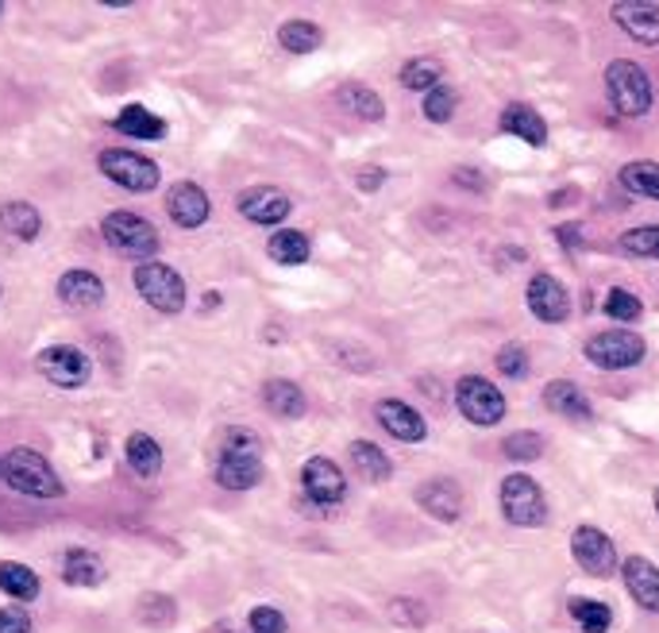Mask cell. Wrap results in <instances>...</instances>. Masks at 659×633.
I'll return each instance as SVG.
<instances>
[{
  "mask_svg": "<svg viewBox=\"0 0 659 633\" xmlns=\"http://www.w3.org/2000/svg\"><path fill=\"white\" fill-rule=\"evenodd\" d=\"M0 475H4V484L12 491L27 495V499H58L63 495V479L55 475V467L47 464V456L32 448H12L0 459Z\"/></svg>",
  "mask_w": 659,
  "mask_h": 633,
  "instance_id": "1",
  "label": "cell"
},
{
  "mask_svg": "<svg viewBox=\"0 0 659 633\" xmlns=\"http://www.w3.org/2000/svg\"><path fill=\"white\" fill-rule=\"evenodd\" d=\"M605 93H610V104L621 116H644V112L651 109V101H656L651 78L633 58H613V63L605 66Z\"/></svg>",
  "mask_w": 659,
  "mask_h": 633,
  "instance_id": "2",
  "label": "cell"
},
{
  "mask_svg": "<svg viewBox=\"0 0 659 633\" xmlns=\"http://www.w3.org/2000/svg\"><path fill=\"white\" fill-rule=\"evenodd\" d=\"M502 514L505 522L521 525V530H533V525L548 522V502H544V487L536 484L533 475H505L502 479Z\"/></svg>",
  "mask_w": 659,
  "mask_h": 633,
  "instance_id": "3",
  "label": "cell"
},
{
  "mask_svg": "<svg viewBox=\"0 0 659 633\" xmlns=\"http://www.w3.org/2000/svg\"><path fill=\"white\" fill-rule=\"evenodd\" d=\"M101 236L112 252L132 255V259H143V255L158 252V232L150 221H143L139 213H127V209H116V213L104 216Z\"/></svg>",
  "mask_w": 659,
  "mask_h": 633,
  "instance_id": "4",
  "label": "cell"
},
{
  "mask_svg": "<svg viewBox=\"0 0 659 633\" xmlns=\"http://www.w3.org/2000/svg\"><path fill=\"white\" fill-rule=\"evenodd\" d=\"M456 410L463 413L471 425L490 429L505 418V395L490 379H482V375H463V379L456 382Z\"/></svg>",
  "mask_w": 659,
  "mask_h": 633,
  "instance_id": "5",
  "label": "cell"
},
{
  "mask_svg": "<svg viewBox=\"0 0 659 633\" xmlns=\"http://www.w3.org/2000/svg\"><path fill=\"white\" fill-rule=\"evenodd\" d=\"M582 352H587L590 364L602 367V371H628V367H636L644 359L648 344L636 333H628V329H605V333L590 336Z\"/></svg>",
  "mask_w": 659,
  "mask_h": 633,
  "instance_id": "6",
  "label": "cell"
},
{
  "mask_svg": "<svg viewBox=\"0 0 659 633\" xmlns=\"http://www.w3.org/2000/svg\"><path fill=\"white\" fill-rule=\"evenodd\" d=\"M135 290L158 313H181L186 306V282L178 270L163 267V263H139L135 267Z\"/></svg>",
  "mask_w": 659,
  "mask_h": 633,
  "instance_id": "7",
  "label": "cell"
},
{
  "mask_svg": "<svg viewBox=\"0 0 659 633\" xmlns=\"http://www.w3.org/2000/svg\"><path fill=\"white\" fill-rule=\"evenodd\" d=\"M101 175L109 178V182L124 186V190L132 193H150L158 186V167L150 163V158L135 155V151H120V147H109L101 151Z\"/></svg>",
  "mask_w": 659,
  "mask_h": 633,
  "instance_id": "8",
  "label": "cell"
},
{
  "mask_svg": "<svg viewBox=\"0 0 659 633\" xmlns=\"http://www.w3.org/2000/svg\"><path fill=\"white\" fill-rule=\"evenodd\" d=\"M571 556L587 576H597V579H610L621 564L610 533H602L597 525H579V530L571 533Z\"/></svg>",
  "mask_w": 659,
  "mask_h": 633,
  "instance_id": "9",
  "label": "cell"
},
{
  "mask_svg": "<svg viewBox=\"0 0 659 633\" xmlns=\"http://www.w3.org/2000/svg\"><path fill=\"white\" fill-rule=\"evenodd\" d=\"M35 367H40L43 379L63 390H78L89 382V359L81 356L78 348H70V344H51V348H43Z\"/></svg>",
  "mask_w": 659,
  "mask_h": 633,
  "instance_id": "10",
  "label": "cell"
},
{
  "mask_svg": "<svg viewBox=\"0 0 659 633\" xmlns=\"http://www.w3.org/2000/svg\"><path fill=\"white\" fill-rule=\"evenodd\" d=\"M525 301L544 325H563L567 316H571V293H567V286L559 282L556 275H548V270L533 275V282H528L525 290Z\"/></svg>",
  "mask_w": 659,
  "mask_h": 633,
  "instance_id": "11",
  "label": "cell"
},
{
  "mask_svg": "<svg viewBox=\"0 0 659 633\" xmlns=\"http://www.w3.org/2000/svg\"><path fill=\"white\" fill-rule=\"evenodd\" d=\"M301 487H305L309 499L321 502V507H336V502H344V495H347V475L339 471L336 459L313 456V459H305V467H301Z\"/></svg>",
  "mask_w": 659,
  "mask_h": 633,
  "instance_id": "12",
  "label": "cell"
},
{
  "mask_svg": "<svg viewBox=\"0 0 659 633\" xmlns=\"http://www.w3.org/2000/svg\"><path fill=\"white\" fill-rule=\"evenodd\" d=\"M610 16L640 47H659V4H651V0H617Z\"/></svg>",
  "mask_w": 659,
  "mask_h": 633,
  "instance_id": "13",
  "label": "cell"
},
{
  "mask_svg": "<svg viewBox=\"0 0 659 633\" xmlns=\"http://www.w3.org/2000/svg\"><path fill=\"white\" fill-rule=\"evenodd\" d=\"M375 418L378 425L401 444H421L424 436H428V421L421 418V410H413V406L401 402V398H382V402L375 406Z\"/></svg>",
  "mask_w": 659,
  "mask_h": 633,
  "instance_id": "14",
  "label": "cell"
},
{
  "mask_svg": "<svg viewBox=\"0 0 659 633\" xmlns=\"http://www.w3.org/2000/svg\"><path fill=\"white\" fill-rule=\"evenodd\" d=\"M621 579H625V591L633 595L636 607H644L648 614H659V568L648 556H628L621 560Z\"/></svg>",
  "mask_w": 659,
  "mask_h": 633,
  "instance_id": "15",
  "label": "cell"
},
{
  "mask_svg": "<svg viewBox=\"0 0 659 633\" xmlns=\"http://www.w3.org/2000/svg\"><path fill=\"white\" fill-rule=\"evenodd\" d=\"M166 213L174 216V224H181V229L193 232L209 221L212 201L197 182H178V186H170V193H166Z\"/></svg>",
  "mask_w": 659,
  "mask_h": 633,
  "instance_id": "16",
  "label": "cell"
},
{
  "mask_svg": "<svg viewBox=\"0 0 659 633\" xmlns=\"http://www.w3.org/2000/svg\"><path fill=\"white\" fill-rule=\"evenodd\" d=\"M239 213L252 224H282L290 216V198H286L278 186H252V190L239 193Z\"/></svg>",
  "mask_w": 659,
  "mask_h": 633,
  "instance_id": "17",
  "label": "cell"
},
{
  "mask_svg": "<svg viewBox=\"0 0 659 633\" xmlns=\"http://www.w3.org/2000/svg\"><path fill=\"white\" fill-rule=\"evenodd\" d=\"M416 502L436 522H459V514H463V491H459L456 479H428L424 487H416Z\"/></svg>",
  "mask_w": 659,
  "mask_h": 633,
  "instance_id": "18",
  "label": "cell"
},
{
  "mask_svg": "<svg viewBox=\"0 0 659 633\" xmlns=\"http://www.w3.org/2000/svg\"><path fill=\"white\" fill-rule=\"evenodd\" d=\"M498 124H502V132L517 135V140L533 143V147H544V143H548V124H544L540 112H536L533 104H525V101L505 104Z\"/></svg>",
  "mask_w": 659,
  "mask_h": 633,
  "instance_id": "19",
  "label": "cell"
},
{
  "mask_svg": "<svg viewBox=\"0 0 659 633\" xmlns=\"http://www.w3.org/2000/svg\"><path fill=\"white\" fill-rule=\"evenodd\" d=\"M58 298L70 309H97L104 301V286L93 270H66L58 278Z\"/></svg>",
  "mask_w": 659,
  "mask_h": 633,
  "instance_id": "20",
  "label": "cell"
},
{
  "mask_svg": "<svg viewBox=\"0 0 659 633\" xmlns=\"http://www.w3.org/2000/svg\"><path fill=\"white\" fill-rule=\"evenodd\" d=\"M259 479H263L259 456H228V452H220L216 484L224 487V491H252Z\"/></svg>",
  "mask_w": 659,
  "mask_h": 633,
  "instance_id": "21",
  "label": "cell"
},
{
  "mask_svg": "<svg viewBox=\"0 0 659 633\" xmlns=\"http://www.w3.org/2000/svg\"><path fill=\"white\" fill-rule=\"evenodd\" d=\"M40 232H43V216L35 206H27V201L0 206V236L16 240V244H32Z\"/></svg>",
  "mask_w": 659,
  "mask_h": 633,
  "instance_id": "22",
  "label": "cell"
},
{
  "mask_svg": "<svg viewBox=\"0 0 659 633\" xmlns=\"http://www.w3.org/2000/svg\"><path fill=\"white\" fill-rule=\"evenodd\" d=\"M544 406H548L551 413H559V418H574V421L590 418V398L567 379H551L548 387H544Z\"/></svg>",
  "mask_w": 659,
  "mask_h": 633,
  "instance_id": "23",
  "label": "cell"
},
{
  "mask_svg": "<svg viewBox=\"0 0 659 633\" xmlns=\"http://www.w3.org/2000/svg\"><path fill=\"white\" fill-rule=\"evenodd\" d=\"M263 402H267V410L278 413V418H301V413H305V390L290 379H267Z\"/></svg>",
  "mask_w": 659,
  "mask_h": 633,
  "instance_id": "24",
  "label": "cell"
},
{
  "mask_svg": "<svg viewBox=\"0 0 659 633\" xmlns=\"http://www.w3.org/2000/svg\"><path fill=\"white\" fill-rule=\"evenodd\" d=\"M116 124V132L132 135V140H163L166 135V120L155 116L150 109H143V104H127V109H120V116L112 120Z\"/></svg>",
  "mask_w": 659,
  "mask_h": 633,
  "instance_id": "25",
  "label": "cell"
},
{
  "mask_svg": "<svg viewBox=\"0 0 659 633\" xmlns=\"http://www.w3.org/2000/svg\"><path fill=\"white\" fill-rule=\"evenodd\" d=\"M617 182L625 186L628 193H636V198L659 201V163H651V158L625 163V167H621V175H617Z\"/></svg>",
  "mask_w": 659,
  "mask_h": 633,
  "instance_id": "26",
  "label": "cell"
},
{
  "mask_svg": "<svg viewBox=\"0 0 659 633\" xmlns=\"http://www.w3.org/2000/svg\"><path fill=\"white\" fill-rule=\"evenodd\" d=\"M63 579L74 587H93L104 579V564L97 553H89V548H70V553L63 556Z\"/></svg>",
  "mask_w": 659,
  "mask_h": 633,
  "instance_id": "27",
  "label": "cell"
},
{
  "mask_svg": "<svg viewBox=\"0 0 659 633\" xmlns=\"http://www.w3.org/2000/svg\"><path fill=\"white\" fill-rule=\"evenodd\" d=\"M267 255L275 263H282V267H301V263H309V255H313V247H309V236L298 229H282L270 236L267 244Z\"/></svg>",
  "mask_w": 659,
  "mask_h": 633,
  "instance_id": "28",
  "label": "cell"
},
{
  "mask_svg": "<svg viewBox=\"0 0 659 633\" xmlns=\"http://www.w3.org/2000/svg\"><path fill=\"white\" fill-rule=\"evenodd\" d=\"M336 101L344 104L347 112H355L359 120H382L386 116L382 97H378L370 86H362V81H347V86H339Z\"/></svg>",
  "mask_w": 659,
  "mask_h": 633,
  "instance_id": "29",
  "label": "cell"
},
{
  "mask_svg": "<svg viewBox=\"0 0 659 633\" xmlns=\"http://www.w3.org/2000/svg\"><path fill=\"white\" fill-rule=\"evenodd\" d=\"M124 452H127V464H132L135 475H143V479H150V475L163 471V448H158L155 436L132 433V436H127V444H124Z\"/></svg>",
  "mask_w": 659,
  "mask_h": 633,
  "instance_id": "30",
  "label": "cell"
},
{
  "mask_svg": "<svg viewBox=\"0 0 659 633\" xmlns=\"http://www.w3.org/2000/svg\"><path fill=\"white\" fill-rule=\"evenodd\" d=\"M278 43H282L290 55H313L324 43V32L313 20H286V24L278 27Z\"/></svg>",
  "mask_w": 659,
  "mask_h": 633,
  "instance_id": "31",
  "label": "cell"
},
{
  "mask_svg": "<svg viewBox=\"0 0 659 633\" xmlns=\"http://www.w3.org/2000/svg\"><path fill=\"white\" fill-rule=\"evenodd\" d=\"M0 591L12 595V599H20V602H32V599H40V576H35L27 564L4 560L0 564Z\"/></svg>",
  "mask_w": 659,
  "mask_h": 633,
  "instance_id": "32",
  "label": "cell"
},
{
  "mask_svg": "<svg viewBox=\"0 0 659 633\" xmlns=\"http://www.w3.org/2000/svg\"><path fill=\"white\" fill-rule=\"evenodd\" d=\"M351 464L370 484H386L390 479V456L370 441H351Z\"/></svg>",
  "mask_w": 659,
  "mask_h": 633,
  "instance_id": "33",
  "label": "cell"
},
{
  "mask_svg": "<svg viewBox=\"0 0 659 633\" xmlns=\"http://www.w3.org/2000/svg\"><path fill=\"white\" fill-rule=\"evenodd\" d=\"M398 78L401 86L413 89V93H432V89L439 86V78H444V66H439L436 58H409Z\"/></svg>",
  "mask_w": 659,
  "mask_h": 633,
  "instance_id": "34",
  "label": "cell"
},
{
  "mask_svg": "<svg viewBox=\"0 0 659 633\" xmlns=\"http://www.w3.org/2000/svg\"><path fill=\"white\" fill-rule=\"evenodd\" d=\"M571 618L582 633H610V625H613V610L597 599H574Z\"/></svg>",
  "mask_w": 659,
  "mask_h": 633,
  "instance_id": "35",
  "label": "cell"
},
{
  "mask_svg": "<svg viewBox=\"0 0 659 633\" xmlns=\"http://www.w3.org/2000/svg\"><path fill=\"white\" fill-rule=\"evenodd\" d=\"M605 316H613L617 325H636L644 316V301L636 298V293H628L625 286H613L610 293H605Z\"/></svg>",
  "mask_w": 659,
  "mask_h": 633,
  "instance_id": "36",
  "label": "cell"
},
{
  "mask_svg": "<svg viewBox=\"0 0 659 633\" xmlns=\"http://www.w3.org/2000/svg\"><path fill=\"white\" fill-rule=\"evenodd\" d=\"M617 247L636 259H659V224H644V229L621 232Z\"/></svg>",
  "mask_w": 659,
  "mask_h": 633,
  "instance_id": "37",
  "label": "cell"
},
{
  "mask_svg": "<svg viewBox=\"0 0 659 633\" xmlns=\"http://www.w3.org/2000/svg\"><path fill=\"white\" fill-rule=\"evenodd\" d=\"M424 116L432 120V124H448L451 116H456L459 109V93L451 86H436L432 93H424Z\"/></svg>",
  "mask_w": 659,
  "mask_h": 633,
  "instance_id": "38",
  "label": "cell"
},
{
  "mask_svg": "<svg viewBox=\"0 0 659 633\" xmlns=\"http://www.w3.org/2000/svg\"><path fill=\"white\" fill-rule=\"evenodd\" d=\"M505 459H513V464H528V459H536L544 452V436L540 433H528V429H521V433H510L502 444Z\"/></svg>",
  "mask_w": 659,
  "mask_h": 633,
  "instance_id": "39",
  "label": "cell"
},
{
  "mask_svg": "<svg viewBox=\"0 0 659 633\" xmlns=\"http://www.w3.org/2000/svg\"><path fill=\"white\" fill-rule=\"evenodd\" d=\"M498 371H502L505 379H525L528 375V352L521 348V344H505V348L498 352Z\"/></svg>",
  "mask_w": 659,
  "mask_h": 633,
  "instance_id": "40",
  "label": "cell"
},
{
  "mask_svg": "<svg viewBox=\"0 0 659 633\" xmlns=\"http://www.w3.org/2000/svg\"><path fill=\"white\" fill-rule=\"evenodd\" d=\"M259 436L252 433V429H228L224 433V448L220 452H228V456H259Z\"/></svg>",
  "mask_w": 659,
  "mask_h": 633,
  "instance_id": "41",
  "label": "cell"
},
{
  "mask_svg": "<svg viewBox=\"0 0 659 633\" xmlns=\"http://www.w3.org/2000/svg\"><path fill=\"white\" fill-rule=\"evenodd\" d=\"M247 625H252V633H286V614L275 607H255Z\"/></svg>",
  "mask_w": 659,
  "mask_h": 633,
  "instance_id": "42",
  "label": "cell"
},
{
  "mask_svg": "<svg viewBox=\"0 0 659 633\" xmlns=\"http://www.w3.org/2000/svg\"><path fill=\"white\" fill-rule=\"evenodd\" d=\"M390 614L398 618V625H421L424 618H428V610L421 607V602H409V599H398L390 607Z\"/></svg>",
  "mask_w": 659,
  "mask_h": 633,
  "instance_id": "43",
  "label": "cell"
},
{
  "mask_svg": "<svg viewBox=\"0 0 659 633\" xmlns=\"http://www.w3.org/2000/svg\"><path fill=\"white\" fill-rule=\"evenodd\" d=\"M0 633H32V618L20 607H4L0 610Z\"/></svg>",
  "mask_w": 659,
  "mask_h": 633,
  "instance_id": "44",
  "label": "cell"
},
{
  "mask_svg": "<svg viewBox=\"0 0 659 633\" xmlns=\"http://www.w3.org/2000/svg\"><path fill=\"white\" fill-rule=\"evenodd\" d=\"M556 240H559L563 247H579V244H582L579 224H559V229H556Z\"/></svg>",
  "mask_w": 659,
  "mask_h": 633,
  "instance_id": "45",
  "label": "cell"
},
{
  "mask_svg": "<svg viewBox=\"0 0 659 633\" xmlns=\"http://www.w3.org/2000/svg\"><path fill=\"white\" fill-rule=\"evenodd\" d=\"M378 182H386V175H382V170H362V175H359V190H375V186Z\"/></svg>",
  "mask_w": 659,
  "mask_h": 633,
  "instance_id": "46",
  "label": "cell"
},
{
  "mask_svg": "<svg viewBox=\"0 0 659 633\" xmlns=\"http://www.w3.org/2000/svg\"><path fill=\"white\" fill-rule=\"evenodd\" d=\"M456 178H459V182H467V186H482V178H479V175H471V170H459Z\"/></svg>",
  "mask_w": 659,
  "mask_h": 633,
  "instance_id": "47",
  "label": "cell"
},
{
  "mask_svg": "<svg viewBox=\"0 0 659 633\" xmlns=\"http://www.w3.org/2000/svg\"><path fill=\"white\" fill-rule=\"evenodd\" d=\"M204 309H212V306H220V293H204V301H201Z\"/></svg>",
  "mask_w": 659,
  "mask_h": 633,
  "instance_id": "48",
  "label": "cell"
},
{
  "mask_svg": "<svg viewBox=\"0 0 659 633\" xmlns=\"http://www.w3.org/2000/svg\"><path fill=\"white\" fill-rule=\"evenodd\" d=\"M656 514H659V487H656Z\"/></svg>",
  "mask_w": 659,
  "mask_h": 633,
  "instance_id": "49",
  "label": "cell"
},
{
  "mask_svg": "<svg viewBox=\"0 0 659 633\" xmlns=\"http://www.w3.org/2000/svg\"><path fill=\"white\" fill-rule=\"evenodd\" d=\"M0 9H4V4H0Z\"/></svg>",
  "mask_w": 659,
  "mask_h": 633,
  "instance_id": "50",
  "label": "cell"
}]
</instances>
